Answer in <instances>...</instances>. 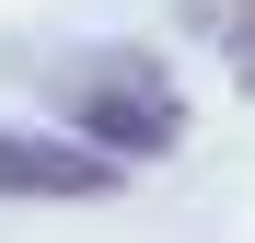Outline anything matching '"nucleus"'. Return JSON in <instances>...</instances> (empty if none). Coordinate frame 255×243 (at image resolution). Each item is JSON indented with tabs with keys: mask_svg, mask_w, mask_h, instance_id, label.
Here are the masks:
<instances>
[{
	"mask_svg": "<svg viewBox=\"0 0 255 243\" xmlns=\"http://www.w3.org/2000/svg\"><path fill=\"white\" fill-rule=\"evenodd\" d=\"M47 93H58V116L81 128V151H105V162H151V151L186 139V93H174V70L139 58V47H81V58L47 70Z\"/></svg>",
	"mask_w": 255,
	"mask_h": 243,
	"instance_id": "1",
	"label": "nucleus"
},
{
	"mask_svg": "<svg viewBox=\"0 0 255 243\" xmlns=\"http://www.w3.org/2000/svg\"><path fill=\"white\" fill-rule=\"evenodd\" d=\"M232 81H244V93H255V35H232Z\"/></svg>",
	"mask_w": 255,
	"mask_h": 243,
	"instance_id": "4",
	"label": "nucleus"
},
{
	"mask_svg": "<svg viewBox=\"0 0 255 243\" xmlns=\"http://www.w3.org/2000/svg\"><path fill=\"white\" fill-rule=\"evenodd\" d=\"M128 162L105 151H81V139H23V128H0V197H116Z\"/></svg>",
	"mask_w": 255,
	"mask_h": 243,
	"instance_id": "2",
	"label": "nucleus"
},
{
	"mask_svg": "<svg viewBox=\"0 0 255 243\" xmlns=\"http://www.w3.org/2000/svg\"><path fill=\"white\" fill-rule=\"evenodd\" d=\"M174 12H186L197 35H221V47H232V35H255V0H174Z\"/></svg>",
	"mask_w": 255,
	"mask_h": 243,
	"instance_id": "3",
	"label": "nucleus"
}]
</instances>
